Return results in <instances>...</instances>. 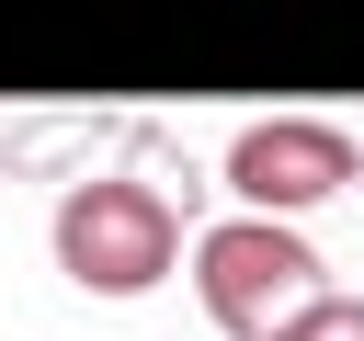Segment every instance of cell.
Instances as JSON below:
<instances>
[{
	"label": "cell",
	"instance_id": "3",
	"mask_svg": "<svg viewBox=\"0 0 364 341\" xmlns=\"http://www.w3.org/2000/svg\"><path fill=\"white\" fill-rule=\"evenodd\" d=\"M353 182H364V148H353V125H330V114H262V125L228 136V193H239V216L296 227L307 205H330V193H353Z\"/></svg>",
	"mask_w": 364,
	"mask_h": 341
},
{
	"label": "cell",
	"instance_id": "4",
	"mask_svg": "<svg viewBox=\"0 0 364 341\" xmlns=\"http://www.w3.org/2000/svg\"><path fill=\"white\" fill-rule=\"evenodd\" d=\"M273 341H364V296H318V307H296Z\"/></svg>",
	"mask_w": 364,
	"mask_h": 341
},
{
	"label": "cell",
	"instance_id": "1",
	"mask_svg": "<svg viewBox=\"0 0 364 341\" xmlns=\"http://www.w3.org/2000/svg\"><path fill=\"white\" fill-rule=\"evenodd\" d=\"M46 250H57V273H68L80 296H148V284H171V261H182V205H171L159 182H136V170H91V182L57 193Z\"/></svg>",
	"mask_w": 364,
	"mask_h": 341
},
{
	"label": "cell",
	"instance_id": "2",
	"mask_svg": "<svg viewBox=\"0 0 364 341\" xmlns=\"http://www.w3.org/2000/svg\"><path fill=\"white\" fill-rule=\"evenodd\" d=\"M193 296H205V318L228 330V341H273L296 307H318L330 284H318V250L296 239V227H273V216H216L205 239H193Z\"/></svg>",
	"mask_w": 364,
	"mask_h": 341
}]
</instances>
